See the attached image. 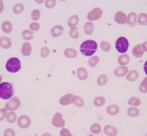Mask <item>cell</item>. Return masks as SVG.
<instances>
[{"instance_id":"1","label":"cell","mask_w":147,"mask_h":136,"mask_svg":"<svg viewBox=\"0 0 147 136\" xmlns=\"http://www.w3.org/2000/svg\"><path fill=\"white\" fill-rule=\"evenodd\" d=\"M97 48L98 45L95 41L87 40L80 45V52L85 57H91L95 53Z\"/></svg>"},{"instance_id":"2","label":"cell","mask_w":147,"mask_h":136,"mask_svg":"<svg viewBox=\"0 0 147 136\" xmlns=\"http://www.w3.org/2000/svg\"><path fill=\"white\" fill-rule=\"evenodd\" d=\"M14 89L11 83L5 82L0 84V97L4 100H9L13 96Z\"/></svg>"},{"instance_id":"3","label":"cell","mask_w":147,"mask_h":136,"mask_svg":"<svg viewBox=\"0 0 147 136\" xmlns=\"http://www.w3.org/2000/svg\"><path fill=\"white\" fill-rule=\"evenodd\" d=\"M7 71L11 73H16L21 68V62L17 57H11L7 60L5 65Z\"/></svg>"},{"instance_id":"4","label":"cell","mask_w":147,"mask_h":136,"mask_svg":"<svg viewBox=\"0 0 147 136\" xmlns=\"http://www.w3.org/2000/svg\"><path fill=\"white\" fill-rule=\"evenodd\" d=\"M129 46V41L125 37H119L116 42L115 48L119 53H124L127 52Z\"/></svg>"},{"instance_id":"5","label":"cell","mask_w":147,"mask_h":136,"mask_svg":"<svg viewBox=\"0 0 147 136\" xmlns=\"http://www.w3.org/2000/svg\"><path fill=\"white\" fill-rule=\"evenodd\" d=\"M21 101L18 98L13 97L9 100L5 105V108L8 111H15L20 107Z\"/></svg>"},{"instance_id":"6","label":"cell","mask_w":147,"mask_h":136,"mask_svg":"<svg viewBox=\"0 0 147 136\" xmlns=\"http://www.w3.org/2000/svg\"><path fill=\"white\" fill-rule=\"evenodd\" d=\"M102 14L103 12L100 8L95 7L88 13L87 18L89 21H93L100 19Z\"/></svg>"},{"instance_id":"7","label":"cell","mask_w":147,"mask_h":136,"mask_svg":"<svg viewBox=\"0 0 147 136\" xmlns=\"http://www.w3.org/2000/svg\"><path fill=\"white\" fill-rule=\"evenodd\" d=\"M62 114L61 113H57L54 115L52 120V125L56 127H62L65 125V121L62 118Z\"/></svg>"},{"instance_id":"8","label":"cell","mask_w":147,"mask_h":136,"mask_svg":"<svg viewBox=\"0 0 147 136\" xmlns=\"http://www.w3.org/2000/svg\"><path fill=\"white\" fill-rule=\"evenodd\" d=\"M17 123L20 128H28L31 125V119L27 115H23L19 118Z\"/></svg>"},{"instance_id":"9","label":"cell","mask_w":147,"mask_h":136,"mask_svg":"<svg viewBox=\"0 0 147 136\" xmlns=\"http://www.w3.org/2000/svg\"><path fill=\"white\" fill-rule=\"evenodd\" d=\"M127 16L124 12L121 11L117 12L114 16V20L116 23L120 25H124L127 22Z\"/></svg>"},{"instance_id":"10","label":"cell","mask_w":147,"mask_h":136,"mask_svg":"<svg viewBox=\"0 0 147 136\" xmlns=\"http://www.w3.org/2000/svg\"><path fill=\"white\" fill-rule=\"evenodd\" d=\"M64 28L60 25H55L51 30V35L53 37H58L62 35L63 32Z\"/></svg>"},{"instance_id":"11","label":"cell","mask_w":147,"mask_h":136,"mask_svg":"<svg viewBox=\"0 0 147 136\" xmlns=\"http://www.w3.org/2000/svg\"><path fill=\"white\" fill-rule=\"evenodd\" d=\"M0 45L2 48L4 49H9L12 46L11 40L8 37L3 36L1 37Z\"/></svg>"},{"instance_id":"12","label":"cell","mask_w":147,"mask_h":136,"mask_svg":"<svg viewBox=\"0 0 147 136\" xmlns=\"http://www.w3.org/2000/svg\"><path fill=\"white\" fill-rule=\"evenodd\" d=\"M129 71V68L127 67H119L114 70V73L116 76L122 77L125 76Z\"/></svg>"},{"instance_id":"13","label":"cell","mask_w":147,"mask_h":136,"mask_svg":"<svg viewBox=\"0 0 147 136\" xmlns=\"http://www.w3.org/2000/svg\"><path fill=\"white\" fill-rule=\"evenodd\" d=\"M73 96V95L70 93H68L66 95H64L60 98L59 103L63 106L70 104L72 103V98Z\"/></svg>"},{"instance_id":"14","label":"cell","mask_w":147,"mask_h":136,"mask_svg":"<svg viewBox=\"0 0 147 136\" xmlns=\"http://www.w3.org/2000/svg\"><path fill=\"white\" fill-rule=\"evenodd\" d=\"M32 46L31 44L28 42L24 43L21 48V53L22 55L25 57H28L32 53Z\"/></svg>"},{"instance_id":"15","label":"cell","mask_w":147,"mask_h":136,"mask_svg":"<svg viewBox=\"0 0 147 136\" xmlns=\"http://www.w3.org/2000/svg\"><path fill=\"white\" fill-rule=\"evenodd\" d=\"M104 132L107 136H114L118 134V131L115 127L110 125H107L104 128Z\"/></svg>"},{"instance_id":"16","label":"cell","mask_w":147,"mask_h":136,"mask_svg":"<svg viewBox=\"0 0 147 136\" xmlns=\"http://www.w3.org/2000/svg\"><path fill=\"white\" fill-rule=\"evenodd\" d=\"M78 77L81 80H85L87 79L88 76V73L85 68L80 67L78 69L77 71Z\"/></svg>"},{"instance_id":"17","label":"cell","mask_w":147,"mask_h":136,"mask_svg":"<svg viewBox=\"0 0 147 136\" xmlns=\"http://www.w3.org/2000/svg\"><path fill=\"white\" fill-rule=\"evenodd\" d=\"M132 53L134 57L137 58H140L143 57L144 55V51L141 48V44H138L134 46Z\"/></svg>"},{"instance_id":"18","label":"cell","mask_w":147,"mask_h":136,"mask_svg":"<svg viewBox=\"0 0 147 136\" xmlns=\"http://www.w3.org/2000/svg\"><path fill=\"white\" fill-rule=\"evenodd\" d=\"M120 111V108L119 106L116 105H112L107 107V112L109 115L113 116L119 113Z\"/></svg>"},{"instance_id":"19","label":"cell","mask_w":147,"mask_h":136,"mask_svg":"<svg viewBox=\"0 0 147 136\" xmlns=\"http://www.w3.org/2000/svg\"><path fill=\"white\" fill-rule=\"evenodd\" d=\"M79 21L80 19L78 15H73L69 19L68 21L69 27L71 28H75L79 24Z\"/></svg>"},{"instance_id":"20","label":"cell","mask_w":147,"mask_h":136,"mask_svg":"<svg viewBox=\"0 0 147 136\" xmlns=\"http://www.w3.org/2000/svg\"><path fill=\"white\" fill-rule=\"evenodd\" d=\"M94 26L92 22H88L84 26V32L87 35H91L94 30Z\"/></svg>"},{"instance_id":"21","label":"cell","mask_w":147,"mask_h":136,"mask_svg":"<svg viewBox=\"0 0 147 136\" xmlns=\"http://www.w3.org/2000/svg\"><path fill=\"white\" fill-rule=\"evenodd\" d=\"M129 60H130V58L129 55L127 54L121 55L118 59V63L119 65H120L121 66H125L127 65L129 63Z\"/></svg>"},{"instance_id":"22","label":"cell","mask_w":147,"mask_h":136,"mask_svg":"<svg viewBox=\"0 0 147 136\" xmlns=\"http://www.w3.org/2000/svg\"><path fill=\"white\" fill-rule=\"evenodd\" d=\"M139 77V73L136 70H131L127 76V79L129 81H135L138 79Z\"/></svg>"},{"instance_id":"23","label":"cell","mask_w":147,"mask_h":136,"mask_svg":"<svg viewBox=\"0 0 147 136\" xmlns=\"http://www.w3.org/2000/svg\"><path fill=\"white\" fill-rule=\"evenodd\" d=\"M64 54L67 58H74L77 57L78 53L76 50H74L73 48H68L64 50Z\"/></svg>"},{"instance_id":"24","label":"cell","mask_w":147,"mask_h":136,"mask_svg":"<svg viewBox=\"0 0 147 136\" xmlns=\"http://www.w3.org/2000/svg\"><path fill=\"white\" fill-rule=\"evenodd\" d=\"M72 103L78 107H83L85 104L84 101L82 98L78 96H73L72 98Z\"/></svg>"},{"instance_id":"25","label":"cell","mask_w":147,"mask_h":136,"mask_svg":"<svg viewBox=\"0 0 147 136\" xmlns=\"http://www.w3.org/2000/svg\"><path fill=\"white\" fill-rule=\"evenodd\" d=\"M2 30L4 32L9 33L12 30V25L11 22L8 21H6L2 24Z\"/></svg>"},{"instance_id":"26","label":"cell","mask_w":147,"mask_h":136,"mask_svg":"<svg viewBox=\"0 0 147 136\" xmlns=\"http://www.w3.org/2000/svg\"><path fill=\"white\" fill-rule=\"evenodd\" d=\"M137 14L135 12H131L129 14L127 18V23L128 25L133 26L136 24Z\"/></svg>"},{"instance_id":"27","label":"cell","mask_w":147,"mask_h":136,"mask_svg":"<svg viewBox=\"0 0 147 136\" xmlns=\"http://www.w3.org/2000/svg\"><path fill=\"white\" fill-rule=\"evenodd\" d=\"M127 114L129 116L136 117L140 114V111L136 107H130L127 109Z\"/></svg>"},{"instance_id":"28","label":"cell","mask_w":147,"mask_h":136,"mask_svg":"<svg viewBox=\"0 0 147 136\" xmlns=\"http://www.w3.org/2000/svg\"><path fill=\"white\" fill-rule=\"evenodd\" d=\"M34 32H31L28 30H26L22 32V37L24 40H30L34 38Z\"/></svg>"},{"instance_id":"29","label":"cell","mask_w":147,"mask_h":136,"mask_svg":"<svg viewBox=\"0 0 147 136\" xmlns=\"http://www.w3.org/2000/svg\"><path fill=\"white\" fill-rule=\"evenodd\" d=\"M106 100L104 97L98 96L96 97L94 100V104L96 107L103 106L105 103Z\"/></svg>"},{"instance_id":"30","label":"cell","mask_w":147,"mask_h":136,"mask_svg":"<svg viewBox=\"0 0 147 136\" xmlns=\"http://www.w3.org/2000/svg\"><path fill=\"white\" fill-rule=\"evenodd\" d=\"M138 23L141 26H146L147 24V15L145 13H142L139 15Z\"/></svg>"},{"instance_id":"31","label":"cell","mask_w":147,"mask_h":136,"mask_svg":"<svg viewBox=\"0 0 147 136\" xmlns=\"http://www.w3.org/2000/svg\"><path fill=\"white\" fill-rule=\"evenodd\" d=\"M128 104L132 106H139L141 104V102L139 98L136 96H132L128 101Z\"/></svg>"},{"instance_id":"32","label":"cell","mask_w":147,"mask_h":136,"mask_svg":"<svg viewBox=\"0 0 147 136\" xmlns=\"http://www.w3.org/2000/svg\"><path fill=\"white\" fill-rule=\"evenodd\" d=\"M107 81L108 79L107 76L105 75L102 74L98 77L97 79V83L99 86H104L107 84Z\"/></svg>"},{"instance_id":"33","label":"cell","mask_w":147,"mask_h":136,"mask_svg":"<svg viewBox=\"0 0 147 136\" xmlns=\"http://www.w3.org/2000/svg\"><path fill=\"white\" fill-rule=\"evenodd\" d=\"M69 35L71 37L75 39H77L79 38V29L77 28H72L69 31Z\"/></svg>"},{"instance_id":"34","label":"cell","mask_w":147,"mask_h":136,"mask_svg":"<svg viewBox=\"0 0 147 136\" xmlns=\"http://www.w3.org/2000/svg\"><path fill=\"white\" fill-rule=\"evenodd\" d=\"M16 119H17V115L14 112H10L7 114V121L9 123H14L15 122Z\"/></svg>"},{"instance_id":"35","label":"cell","mask_w":147,"mask_h":136,"mask_svg":"<svg viewBox=\"0 0 147 136\" xmlns=\"http://www.w3.org/2000/svg\"><path fill=\"white\" fill-rule=\"evenodd\" d=\"M100 46L102 50L106 52H109L110 51L111 48V46L110 44L107 41H103L100 44Z\"/></svg>"},{"instance_id":"36","label":"cell","mask_w":147,"mask_h":136,"mask_svg":"<svg viewBox=\"0 0 147 136\" xmlns=\"http://www.w3.org/2000/svg\"><path fill=\"white\" fill-rule=\"evenodd\" d=\"M25 9L24 5L22 3H17L14 5L13 8V11L16 14H20L23 12Z\"/></svg>"},{"instance_id":"37","label":"cell","mask_w":147,"mask_h":136,"mask_svg":"<svg viewBox=\"0 0 147 136\" xmlns=\"http://www.w3.org/2000/svg\"><path fill=\"white\" fill-rule=\"evenodd\" d=\"M90 131L92 134H98L101 131V127L97 123H94L91 126Z\"/></svg>"},{"instance_id":"38","label":"cell","mask_w":147,"mask_h":136,"mask_svg":"<svg viewBox=\"0 0 147 136\" xmlns=\"http://www.w3.org/2000/svg\"><path fill=\"white\" fill-rule=\"evenodd\" d=\"M147 77H146L143 80L139 86V90L142 93H147Z\"/></svg>"},{"instance_id":"39","label":"cell","mask_w":147,"mask_h":136,"mask_svg":"<svg viewBox=\"0 0 147 136\" xmlns=\"http://www.w3.org/2000/svg\"><path fill=\"white\" fill-rule=\"evenodd\" d=\"M100 58L98 56H94L89 60L88 64L92 67H94L99 63Z\"/></svg>"},{"instance_id":"40","label":"cell","mask_w":147,"mask_h":136,"mask_svg":"<svg viewBox=\"0 0 147 136\" xmlns=\"http://www.w3.org/2000/svg\"><path fill=\"white\" fill-rule=\"evenodd\" d=\"M50 49L46 46H44L41 50V56L43 57V58H46L48 57L50 53Z\"/></svg>"},{"instance_id":"41","label":"cell","mask_w":147,"mask_h":136,"mask_svg":"<svg viewBox=\"0 0 147 136\" xmlns=\"http://www.w3.org/2000/svg\"><path fill=\"white\" fill-rule=\"evenodd\" d=\"M32 18L34 21H37L40 18V12L38 9H34L32 11L31 14Z\"/></svg>"},{"instance_id":"42","label":"cell","mask_w":147,"mask_h":136,"mask_svg":"<svg viewBox=\"0 0 147 136\" xmlns=\"http://www.w3.org/2000/svg\"><path fill=\"white\" fill-rule=\"evenodd\" d=\"M40 24L38 23V22H33L30 24V30L34 31V32H36L40 29Z\"/></svg>"},{"instance_id":"43","label":"cell","mask_w":147,"mask_h":136,"mask_svg":"<svg viewBox=\"0 0 147 136\" xmlns=\"http://www.w3.org/2000/svg\"><path fill=\"white\" fill-rule=\"evenodd\" d=\"M56 4L55 0H47L45 2V7L48 8H52L54 7Z\"/></svg>"},{"instance_id":"44","label":"cell","mask_w":147,"mask_h":136,"mask_svg":"<svg viewBox=\"0 0 147 136\" xmlns=\"http://www.w3.org/2000/svg\"><path fill=\"white\" fill-rule=\"evenodd\" d=\"M60 135L61 136H72L71 133H70V131L67 129L63 128L62 129L60 132Z\"/></svg>"},{"instance_id":"45","label":"cell","mask_w":147,"mask_h":136,"mask_svg":"<svg viewBox=\"0 0 147 136\" xmlns=\"http://www.w3.org/2000/svg\"><path fill=\"white\" fill-rule=\"evenodd\" d=\"M15 135H15V132L14 131V130L10 129V128L6 130L4 133V136H14Z\"/></svg>"},{"instance_id":"46","label":"cell","mask_w":147,"mask_h":136,"mask_svg":"<svg viewBox=\"0 0 147 136\" xmlns=\"http://www.w3.org/2000/svg\"><path fill=\"white\" fill-rule=\"evenodd\" d=\"M1 112V121H2V120H4V118H5V116L7 115V112L5 110V109H1L0 110Z\"/></svg>"},{"instance_id":"47","label":"cell","mask_w":147,"mask_h":136,"mask_svg":"<svg viewBox=\"0 0 147 136\" xmlns=\"http://www.w3.org/2000/svg\"><path fill=\"white\" fill-rule=\"evenodd\" d=\"M141 48H142V49H143V50H144V52H147V41L145 42L141 45Z\"/></svg>"}]
</instances>
